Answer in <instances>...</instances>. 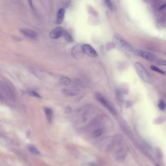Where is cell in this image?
I'll list each match as a JSON object with an SVG mask.
<instances>
[{"label":"cell","mask_w":166,"mask_h":166,"mask_svg":"<svg viewBox=\"0 0 166 166\" xmlns=\"http://www.w3.org/2000/svg\"><path fill=\"white\" fill-rule=\"evenodd\" d=\"M166 8V4H163V5H162L160 8H159V9L160 10H163L165 8Z\"/></svg>","instance_id":"obj_21"},{"label":"cell","mask_w":166,"mask_h":166,"mask_svg":"<svg viewBox=\"0 0 166 166\" xmlns=\"http://www.w3.org/2000/svg\"><path fill=\"white\" fill-rule=\"evenodd\" d=\"M83 51L88 56L92 57H97L98 54L93 48L89 44H84L82 46Z\"/></svg>","instance_id":"obj_5"},{"label":"cell","mask_w":166,"mask_h":166,"mask_svg":"<svg viewBox=\"0 0 166 166\" xmlns=\"http://www.w3.org/2000/svg\"><path fill=\"white\" fill-rule=\"evenodd\" d=\"M71 110H72L71 107H67V108H66L65 111V113H66L69 114V113H70L71 112Z\"/></svg>","instance_id":"obj_19"},{"label":"cell","mask_w":166,"mask_h":166,"mask_svg":"<svg viewBox=\"0 0 166 166\" xmlns=\"http://www.w3.org/2000/svg\"><path fill=\"white\" fill-rule=\"evenodd\" d=\"M63 36L66 42L69 43H71L73 42V38L67 32L64 31Z\"/></svg>","instance_id":"obj_10"},{"label":"cell","mask_w":166,"mask_h":166,"mask_svg":"<svg viewBox=\"0 0 166 166\" xmlns=\"http://www.w3.org/2000/svg\"><path fill=\"white\" fill-rule=\"evenodd\" d=\"M151 69L153 71H154L155 72H156L157 73H160L161 74H164L165 73H164V71H163L162 70H160V69H159L158 68H157V67H156L155 66H154V65H152V66H151Z\"/></svg>","instance_id":"obj_14"},{"label":"cell","mask_w":166,"mask_h":166,"mask_svg":"<svg viewBox=\"0 0 166 166\" xmlns=\"http://www.w3.org/2000/svg\"><path fill=\"white\" fill-rule=\"evenodd\" d=\"M28 150L29 151L33 153L34 155H40L41 154L40 152L34 146H33L30 145L28 146Z\"/></svg>","instance_id":"obj_11"},{"label":"cell","mask_w":166,"mask_h":166,"mask_svg":"<svg viewBox=\"0 0 166 166\" xmlns=\"http://www.w3.org/2000/svg\"><path fill=\"white\" fill-rule=\"evenodd\" d=\"M70 82L71 81L69 80V79L66 77H62V78H61L59 81L60 83L64 85H68L69 84H70Z\"/></svg>","instance_id":"obj_12"},{"label":"cell","mask_w":166,"mask_h":166,"mask_svg":"<svg viewBox=\"0 0 166 166\" xmlns=\"http://www.w3.org/2000/svg\"><path fill=\"white\" fill-rule=\"evenodd\" d=\"M113 41L117 47L122 52H129L132 51V47L126 41L123 39L118 34H115L114 37Z\"/></svg>","instance_id":"obj_1"},{"label":"cell","mask_w":166,"mask_h":166,"mask_svg":"<svg viewBox=\"0 0 166 166\" xmlns=\"http://www.w3.org/2000/svg\"><path fill=\"white\" fill-rule=\"evenodd\" d=\"M135 67L138 75L142 80L148 83H151L152 80L151 77L147 72L144 67L140 63L135 62Z\"/></svg>","instance_id":"obj_2"},{"label":"cell","mask_w":166,"mask_h":166,"mask_svg":"<svg viewBox=\"0 0 166 166\" xmlns=\"http://www.w3.org/2000/svg\"><path fill=\"white\" fill-rule=\"evenodd\" d=\"M103 133V131L101 129H99V130H97L95 131H94V136L95 137H98L99 136H100V135H101Z\"/></svg>","instance_id":"obj_16"},{"label":"cell","mask_w":166,"mask_h":166,"mask_svg":"<svg viewBox=\"0 0 166 166\" xmlns=\"http://www.w3.org/2000/svg\"><path fill=\"white\" fill-rule=\"evenodd\" d=\"M65 13V11L63 8H61L58 11V13H57V20L56 21L57 24H61L63 22L64 18Z\"/></svg>","instance_id":"obj_8"},{"label":"cell","mask_w":166,"mask_h":166,"mask_svg":"<svg viewBox=\"0 0 166 166\" xmlns=\"http://www.w3.org/2000/svg\"><path fill=\"white\" fill-rule=\"evenodd\" d=\"M158 106L161 110H164L166 108V104L163 100H160L158 104Z\"/></svg>","instance_id":"obj_13"},{"label":"cell","mask_w":166,"mask_h":166,"mask_svg":"<svg viewBox=\"0 0 166 166\" xmlns=\"http://www.w3.org/2000/svg\"><path fill=\"white\" fill-rule=\"evenodd\" d=\"M95 97L96 99L102 104L105 107H106L112 114L115 115L116 112L114 108L110 104V103L104 97L100 94L96 93L95 94Z\"/></svg>","instance_id":"obj_3"},{"label":"cell","mask_w":166,"mask_h":166,"mask_svg":"<svg viewBox=\"0 0 166 166\" xmlns=\"http://www.w3.org/2000/svg\"><path fill=\"white\" fill-rule=\"evenodd\" d=\"M44 112L46 115V118L47 119V121L49 123H51L53 119V111L52 109L48 107H44Z\"/></svg>","instance_id":"obj_9"},{"label":"cell","mask_w":166,"mask_h":166,"mask_svg":"<svg viewBox=\"0 0 166 166\" xmlns=\"http://www.w3.org/2000/svg\"><path fill=\"white\" fill-rule=\"evenodd\" d=\"M29 94L32 96H33V97L37 98H41V96L39 94L37 93V92H34V91H31L29 93Z\"/></svg>","instance_id":"obj_17"},{"label":"cell","mask_w":166,"mask_h":166,"mask_svg":"<svg viewBox=\"0 0 166 166\" xmlns=\"http://www.w3.org/2000/svg\"><path fill=\"white\" fill-rule=\"evenodd\" d=\"M64 31L62 27H57L52 30L50 33L49 36L53 39H58L63 36Z\"/></svg>","instance_id":"obj_6"},{"label":"cell","mask_w":166,"mask_h":166,"mask_svg":"<svg viewBox=\"0 0 166 166\" xmlns=\"http://www.w3.org/2000/svg\"><path fill=\"white\" fill-rule=\"evenodd\" d=\"M104 2H105V3L106 4V6L108 7V8L112 10L113 9V5H112V2L110 0H104Z\"/></svg>","instance_id":"obj_15"},{"label":"cell","mask_w":166,"mask_h":166,"mask_svg":"<svg viewBox=\"0 0 166 166\" xmlns=\"http://www.w3.org/2000/svg\"><path fill=\"white\" fill-rule=\"evenodd\" d=\"M28 3L29 4V6L30 7L31 9L34 10V7H33V2H32V0H27Z\"/></svg>","instance_id":"obj_20"},{"label":"cell","mask_w":166,"mask_h":166,"mask_svg":"<svg viewBox=\"0 0 166 166\" xmlns=\"http://www.w3.org/2000/svg\"><path fill=\"white\" fill-rule=\"evenodd\" d=\"M20 31L24 36L32 40H36L37 38V33L32 30L27 28H22L20 30Z\"/></svg>","instance_id":"obj_7"},{"label":"cell","mask_w":166,"mask_h":166,"mask_svg":"<svg viewBox=\"0 0 166 166\" xmlns=\"http://www.w3.org/2000/svg\"><path fill=\"white\" fill-rule=\"evenodd\" d=\"M159 166V165H157V166Z\"/></svg>","instance_id":"obj_22"},{"label":"cell","mask_w":166,"mask_h":166,"mask_svg":"<svg viewBox=\"0 0 166 166\" xmlns=\"http://www.w3.org/2000/svg\"><path fill=\"white\" fill-rule=\"evenodd\" d=\"M157 63L158 65L160 66H163L166 67V60H160L157 62Z\"/></svg>","instance_id":"obj_18"},{"label":"cell","mask_w":166,"mask_h":166,"mask_svg":"<svg viewBox=\"0 0 166 166\" xmlns=\"http://www.w3.org/2000/svg\"><path fill=\"white\" fill-rule=\"evenodd\" d=\"M133 52L136 55L142 57L148 61H153L155 60V56L150 52L138 50H134Z\"/></svg>","instance_id":"obj_4"}]
</instances>
